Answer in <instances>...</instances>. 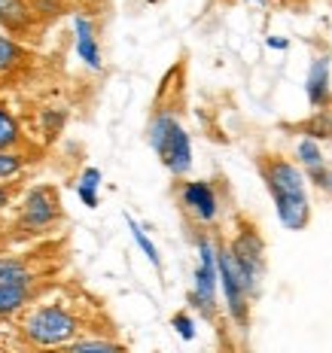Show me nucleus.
<instances>
[{
  "mask_svg": "<svg viewBox=\"0 0 332 353\" xmlns=\"http://www.w3.org/2000/svg\"><path fill=\"white\" fill-rule=\"evenodd\" d=\"M260 171L271 192V201H275L280 225L290 232H302L308 225V219H311V204H308V192H305L308 183L305 171L280 156H265L260 161Z\"/></svg>",
  "mask_w": 332,
  "mask_h": 353,
  "instance_id": "1",
  "label": "nucleus"
},
{
  "mask_svg": "<svg viewBox=\"0 0 332 353\" xmlns=\"http://www.w3.org/2000/svg\"><path fill=\"white\" fill-rule=\"evenodd\" d=\"M150 146L153 152L162 159V165L168 168L174 176H186L193 171V141H189L186 128L177 122L174 113L159 110L150 122Z\"/></svg>",
  "mask_w": 332,
  "mask_h": 353,
  "instance_id": "2",
  "label": "nucleus"
},
{
  "mask_svg": "<svg viewBox=\"0 0 332 353\" xmlns=\"http://www.w3.org/2000/svg\"><path fill=\"white\" fill-rule=\"evenodd\" d=\"M198 247V265L193 274V305L198 307L204 320L217 317V292H219V271H217V247L211 238L198 234L195 241Z\"/></svg>",
  "mask_w": 332,
  "mask_h": 353,
  "instance_id": "3",
  "label": "nucleus"
},
{
  "mask_svg": "<svg viewBox=\"0 0 332 353\" xmlns=\"http://www.w3.org/2000/svg\"><path fill=\"white\" fill-rule=\"evenodd\" d=\"M228 250L235 256V265H238L241 281H244L250 299H256L262 290V277H265V244H262L260 232L253 225H244V229L235 234Z\"/></svg>",
  "mask_w": 332,
  "mask_h": 353,
  "instance_id": "4",
  "label": "nucleus"
},
{
  "mask_svg": "<svg viewBox=\"0 0 332 353\" xmlns=\"http://www.w3.org/2000/svg\"><path fill=\"white\" fill-rule=\"evenodd\" d=\"M217 271H219V290L226 299V311L235 320L238 329L250 326V292L244 281H241V271L235 265V256L228 247H217Z\"/></svg>",
  "mask_w": 332,
  "mask_h": 353,
  "instance_id": "5",
  "label": "nucleus"
},
{
  "mask_svg": "<svg viewBox=\"0 0 332 353\" xmlns=\"http://www.w3.org/2000/svg\"><path fill=\"white\" fill-rule=\"evenodd\" d=\"M77 329H79L77 317H70L64 307H43L25 323V335L31 341L43 344V347H55V344L70 341L77 335Z\"/></svg>",
  "mask_w": 332,
  "mask_h": 353,
  "instance_id": "6",
  "label": "nucleus"
},
{
  "mask_svg": "<svg viewBox=\"0 0 332 353\" xmlns=\"http://www.w3.org/2000/svg\"><path fill=\"white\" fill-rule=\"evenodd\" d=\"M180 201L198 223H213L219 213V201H217V192L208 180H193V183H183L180 189Z\"/></svg>",
  "mask_w": 332,
  "mask_h": 353,
  "instance_id": "7",
  "label": "nucleus"
},
{
  "mask_svg": "<svg viewBox=\"0 0 332 353\" xmlns=\"http://www.w3.org/2000/svg\"><path fill=\"white\" fill-rule=\"evenodd\" d=\"M305 94L308 104H311L317 113H326V107L332 104V85H329V58L320 55L311 61L308 68V79H305Z\"/></svg>",
  "mask_w": 332,
  "mask_h": 353,
  "instance_id": "8",
  "label": "nucleus"
},
{
  "mask_svg": "<svg viewBox=\"0 0 332 353\" xmlns=\"http://www.w3.org/2000/svg\"><path fill=\"white\" fill-rule=\"evenodd\" d=\"M55 195L49 192V189H31L25 198V225H31V229H43V225H49L55 219Z\"/></svg>",
  "mask_w": 332,
  "mask_h": 353,
  "instance_id": "9",
  "label": "nucleus"
},
{
  "mask_svg": "<svg viewBox=\"0 0 332 353\" xmlns=\"http://www.w3.org/2000/svg\"><path fill=\"white\" fill-rule=\"evenodd\" d=\"M73 31H77V55L83 58L92 70H101V52H98V43H95V28L86 16L73 19Z\"/></svg>",
  "mask_w": 332,
  "mask_h": 353,
  "instance_id": "10",
  "label": "nucleus"
},
{
  "mask_svg": "<svg viewBox=\"0 0 332 353\" xmlns=\"http://www.w3.org/2000/svg\"><path fill=\"white\" fill-rule=\"evenodd\" d=\"M296 159H299V168H302L305 174L326 168V156H323L320 143H317L314 137H302V141L296 143Z\"/></svg>",
  "mask_w": 332,
  "mask_h": 353,
  "instance_id": "11",
  "label": "nucleus"
},
{
  "mask_svg": "<svg viewBox=\"0 0 332 353\" xmlns=\"http://www.w3.org/2000/svg\"><path fill=\"white\" fill-rule=\"evenodd\" d=\"M28 290H31V283H0V317L19 311L28 299Z\"/></svg>",
  "mask_w": 332,
  "mask_h": 353,
  "instance_id": "12",
  "label": "nucleus"
},
{
  "mask_svg": "<svg viewBox=\"0 0 332 353\" xmlns=\"http://www.w3.org/2000/svg\"><path fill=\"white\" fill-rule=\"evenodd\" d=\"M98 186H101V171L98 168H86L83 176H79V186H77V195L83 198L86 208H98V195H95Z\"/></svg>",
  "mask_w": 332,
  "mask_h": 353,
  "instance_id": "13",
  "label": "nucleus"
},
{
  "mask_svg": "<svg viewBox=\"0 0 332 353\" xmlns=\"http://www.w3.org/2000/svg\"><path fill=\"white\" fill-rule=\"evenodd\" d=\"M0 21L6 28H21L28 21V10L19 0H0Z\"/></svg>",
  "mask_w": 332,
  "mask_h": 353,
  "instance_id": "14",
  "label": "nucleus"
},
{
  "mask_svg": "<svg viewBox=\"0 0 332 353\" xmlns=\"http://www.w3.org/2000/svg\"><path fill=\"white\" fill-rule=\"evenodd\" d=\"M125 223H128V229H131V234H135V241H137V247L144 250V256L146 259H150L153 265H156V268H162V259H159V250H156V244H153L150 238H146V232L140 229V225L135 223V219L131 216H125Z\"/></svg>",
  "mask_w": 332,
  "mask_h": 353,
  "instance_id": "15",
  "label": "nucleus"
},
{
  "mask_svg": "<svg viewBox=\"0 0 332 353\" xmlns=\"http://www.w3.org/2000/svg\"><path fill=\"white\" fill-rule=\"evenodd\" d=\"M0 283H31V274L16 259H0Z\"/></svg>",
  "mask_w": 332,
  "mask_h": 353,
  "instance_id": "16",
  "label": "nucleus"
},
{
  "mask_svg": "<svg viewBox=\"0 0 332 353\" xmlns=\"http://www.w3.org/2000/svg\"><path fill=\"white\" fill-rule=\"evenodd\" d=\"M16 141H19V125L6 113V107H0V152H6Z\"/></svg>",
  "mask_w": 332,
  "mask_h": 353,
  "instance_id": "17",
  "label": "nucleus"
},
{
  "mask_svg": "<svg viewBox=\"0 0 332 353\" xmlns=\"http://www.w3.org/2000/svg\"><path fill=\"white\" fill-rule=\"evenodd\" d=\"M68 353H125V350L113 341H77Z\"/></svg>",
  "mask_w": 332,
  "mask_h": 353,
  "instance_id": "18",
  "label": "nucleus"
},
{
  "mask_svg": "<svg viewBox=\"0 0 332 353\" xmlns=\"http://www.w3.org/2000/svg\"><path fill=\"white\" fill-rule=\"evenodd\" d=\"M19 46H16V43H12L10 40V37H0V73H3V70H10L12 68V64H16L19 61Z\"/></svg>",
  "mask_w": 332,
  "mask_h": 353,
  "instance_id": "19",
  "label": "nucleus"
},
{
  "mask_svg": "<svg viewBox=\"0 0 332 353\" xmlns=\"http://www.w3.org/2000/svg\"><path fill=\"white\" fill-rule=\"evenodd\" d=\"M171 326L177 329V335L183 338V341H193L195 338V323H193V317L189 314H174V320H171Z\"/></svg>",
  "mask_w": 332,
  "mask_h": 353,
  "instance_id": "20",
  "label": "nucleus"
},
{
  "mask_svg": "<svg viewBox=\"0 0 332 353\" xmlns=\"http://www.w3.org/2000/svg\"><path fill=\"white\" fill-rule=\"evenodd\" d=\"M19 168H21V156H16V152H0V180L19 174Z\"/></svg>",
  "mask_w": 332,
  "mask_h": 353,
  "instance_id": "21",
  "label": "nucleus"
},
{
  "mask_svg": "<svg viewBox=\"0 0 332 353\" xmlns=\"http://www.w3.org/2000/svg\"><path fill=\"white\" fill-rule=\"evenodd\" d=\"M308 180H311L317 189H323V192H326V195H332V171H329V168H320V171H311V174H308Z\"/></svg>",
  "mask_w": 332,
  "mask_h": 353,
  "instance_id": "22",
  "label": "nucleus"
},
{
  "mask_svg": "<svg viewBox=\"0 0 332 353\" xmlns=\"http://www.w3.org/2000/svg\"><path fill=\"white\" fill-rule=\"evenodd\" d=\"M268 46H275V49H286V40H268Z\"/></svg>",
  "mask_w": 332,
  "mask_h": 353,
  "instance_id": "23",
  "label": "nucleus"
},
{
  "mask_svg": "<svg viewBox=\"0 0 332 353\" xmlns=\"http://www.w3.org/2000/svg\"><path fill=\"white\" fill-rule=\"evenodd\" d=\"M3 204H6V192H3V189H0V208H3Z\"/></svg>",
  "mask_w": 332,
  "mask_h": 353,
  "instance_id": "24",
  "label": "nucleus"
}]
</instances>
